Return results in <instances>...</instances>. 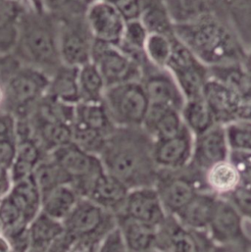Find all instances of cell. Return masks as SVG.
Instances as JSON below:
<instances>
[{
	"label": "cell",
	"mask_w": 251,
	"mask_h": 252,
	"mask_svg": "<svg viewBox=\"0 0 251 252\" xmlns=\"http://www.w3.org/2000/svg\"><path fill=\"white\" fill-rule=\"evenodd\" d=\"M204 98L217 123L228 125L245 117L247 101L244 94L237 88L210 74L204 90Z\"/></svg>",
	"instance_id": "14"
},
{
	"label": "cell",
	"mask_w": 251,
	"mask_h": 252,
	"mask_svg": "<svg viewBox=\"0 0 251 252\" xmlns=\"http://www.w3.org/2000/svg\"><path fill=\"white\" fill-rule=\"evenodd\" d=\"M0 252H14L9 241L3 236H0Z\"/></svg>",
	"instance_id": "55"
},
{
	"label": "cell",
	"mask_w": 251,
	"mask_h": 252,
	"mask_svg": "<svg viewBox=\"0 0 251 252\" xmlns=\"http://www.w3.org/2000/svg\"><path fill=\"white\" fill-rule=\"evenodd\" d=\"M112 3L116 5L126 22L139 20L142 0H117Z\"/></svg>",
	"instance_id": "48"
},
{
	"label": "cell",
	"mask_w": 251,
	"mask_h": 252,
	"mask_svg": "<svg viewBox=\"0 0 251 252\" xmlns=\"http://www.w3.org/2000/svg\"><path fill=\"white\" fill-rule=\"evenodd\" d=\"M205 183L209 191L226 198L243 184V179L237 166L228 159L205 172Z\"/></svg>",
	"instance_id": "28"
},
{
	"label": "cell",
	"mask_w": 251,
	"mask_h": 252,
	"mask_svg": "<svg viewBox=\"0 0 251 252\" xmlns=\"http://www.w3.org/2000/svg\"><path fill=\"white\" fill-rule=\"evenodd\" d=\"M81 194L70 184L57 187L42 197L41 210L59 221H64L81 199Z\"/></svg>",
	"instance_id": "31"
},
{
	"label": "cell",
	"mask_w": 251,
	"mask_h": 252,
	"mask_svg": "<svg viewBox=\"0 0 251 252\" xmlns=\"http://www.w3.org/2000/svg\"><path fill=\"white\" fill-rule=\"evenodd\" d=\"M97 244L88 242H75L69 252H95Z\"/></svg>",
	"instance_id": "54"
},
{
	"label": "cell",
	"mask_w": 251,
	"mask_h": 252,
	"mask_svg": "<svg viewBox=\"0 0 251 252\" xmlns=\"http://www.w3.org/2000/svg\"><path fill=\"white\" fill-rule=\"evenodd\" d=\"M49 77L43 72L21 65L3 85V109L17 119L28 118L46 94Z\"/></svg>",
	"instance_id": "4"
},
{
	"label": "cell",
	"mask_w": 251,
	"mask_h": 252,
	"mask_svg": "<svg viewBox=\"0 0 251 252\" xmlns=\"http://www.w3.org/2000/svg\"><path fill=\"white\" fill-rule=\"evenodd\" d=\"M216 246L207 230H193L183 226L168 215L158 226L157 251L165 252H209Z\"/></svg>",
	"instance_id": "12"
},
{
	"label": "cell",
	"mask_w": 251,
	"mask_h": 252,
	"mask_svg": "<svg viewBox=\"0 0 251 252\" xmlns=\"http://www.w3.org/2000/svg\"><path fill=\"white\" fill-rule=\"evenodd\" d=\"M142 60L134 59L117 45L94 41L92 62L99 70L107 88L139 81Z\"/></svg>",
	"instance_id": "11"
},
{
	"label": "cell",
	"mask_w": 251,
	"mask_h": 252,
	"mask_svg": "<svg viewBox=\"0 0 251 252\" xmlns=\"http://www.w3.org/2000/svg\"><path fill=\"white\" fill-rule=\"evenodd\" d=\"M63 170L81 196H86L95 178L104 170L99 156L87 152L73 141L48 154Z\"/></svg>",
	"instance_id": "10"
},
{
	"label": "cell",
	"mask_w": 251,
	"mask_h": 252,
	"mask_svg": "<svg viewBox=\"0 0 251 252\" xmlns=\"http://www.w3.org/2000/svg\"><path fill=\"white\" fill-rule=\"evenodd\" d=\"M87 20L95 40L119 45L125 29L126 21L114 3L96 0L89 4Z\"/></svg>",
	"instance_id": "17"
},
{
	"label": "cell",
	"mask_w": 251,
	"mask_h": 252,
	"mask_svg": "<svg viewBox=\"0 0 251 252\" xmlns=\"http://www.w3.org/2000/svg\"><path fill=\"white\" fill-rule=\"evenodd\" d=\"M161 252V251H157V250H153V251H149V252Z\"/></svg>",
	"instance_id": "59"
},
{
	"label": "cell",
	"mask_w": 251,
	"mask_h": 252,
	"mask_svg": "<svg viewBox=\"0 0 251 252\" xmlns=\"http://www.w3.org/2000/svg\"><path fill=\"white\" fill-rule=\"evenodd\" d=\"M175 34L208 68L245 64L248 47L232 24L210 12L188 24L175 25Z\"/></svg>",
	"instance_id": "2"
},
{
	"label": "cell",
	"mask_w": 251,
	"mask_h": 252,
	"mask_svg": "<svg viewBox=\"0 0 251 252\" xmlns=\"http://www.w3.org/2000/svg\"><path fill=\"white\" fill-rule=\"evenodd\" d=\"M230 159L239 169L243 184L251 188V152L231 150Z\"/></svg>",
	"instance_id": "47"
},
{
	"label": "cell",
	"mask_w": 251,
	"mask_h": 252,
	"mask_svg": "<svg viewBox=\"0 0 251 252\" xmlns=\"http://www.w3.org/2000/svg\"><path fill=\"white\" fill-rule=\"evenodd\" d=\"M95 252H128L123 235L117 226L99 241Z\"/></svg>",
	"instance_id": "46"
},
{
	"label": "cell",
	"mask_w": 251,
	"mask_h": 252,
	"mask_svg": "<svg viewBox=\"0 0 251 252\" xmlns=\"http://www.w3.org/2000/svg\"><path fill=\"white\" fill-rule=\"evenodd\" d=\"M212 10L229 21L248 49L251 45V0H210Z\"/></svg>",
	"instance_id": "25"
},
{
	"label": "cell",
	"mask_w": 251,
	"mask_h": 252,
	"mask_svg": "<svg viewBox=\"0 0 251 252\" xmlns=\"http://www.w3.org/2000/svg\"><path fill=\"white\" fill-rule=\"evenodd\" d=\"M218 196L209 190L198 192L175 216L185 227L207 230L212 220Z\"/></svg>",
	"instance_id": "22"
},
{
	"label": "cell",
	"mask_w": 251,
	"mask_h": 252,
	"mask_svg": "<svg viewBox=\"0 0 251 252\" xmlns=\"http://www.w3.org/2000/svg\"><path fill=\"white\" fill-rule=\"evenodd\" d=\"M109 1H111V2H115V1H117V0H109Z\"/></svg>",
	"instance_id": "61"
},
{
	"label": "cell",
	"mask_w": 251,
	"mask_h": 252,
	"mask_svg": "<svg viewBox=\"0 0 251 252\" xmlns=\"http://www.w3.org/2000/svg\"><path fill=\"white\" fill-rule=\"evenodd\" d=\"M154 187L169 215L177 214L198 192L208 190L205 172L190 164L179 169H159Z\"/></svg>",
	"instance_id": "5"
},
{
	"label": "cell",
	"mask_w": 251,
	"mask_h": 252,
	"mask_svg": "<svg viewBox=\"0 0 251 252\" xmlns=\"http://www.w3.org/2000/svg\"><path fill=\"white\" fill-rule=\"evenodd\" d=\"M193 133L186 126L175 136L155 140L153 155L159 169H179L188 166L192 157Z\"/></svg>",
	"instance_id": "19"
},
{
	"label": "cell",
	"mask_w": 251,
	"mask_h": 252,
	"mask_svg": "<svg viewBox=\"0 0 251 252\" xmlns=\"http://www.w3.org/2000/svg\"><path fill=\"white\" fill-rule=\"evenodd\" d=\"M231 150L251 152V121L238 120L226 125Z\"/></svg>",
	"instance_id": "43"
},
{
	"label": "cell",
	"mask_w": 251,
	"mask_h": 252,
	"mask_svg": "<svg viewBox=\"0 0 251 252\" xmlns=\"http://www.w3.org/2000/svg\"><path fill=\"white\" fill-rule=\"evenodd\" d=\"M246 220L251 221V188L242 184L234 192L226 197Z\"/></svg>",
	"instance_id": "45"
},
{
	"label": "cell",
	"mask_w": 251,
	"mask_h": 252,
	"mask_svg": "<svg viewBox=\"0 0 251 252\" xmlns=\"http://www.w3.org/2000/svg\"><path fill=\"white\" fill-rule=\"evenodd\" d=\"M116 222L128 252H146L156 250L158 241L157 226L134 220L124 214L117 215Z\"/></svg>",
	"instance_id": "23"
},
{
	"label": "cell",
	"mask_w": 251,
	"mask_h": 252,
	"mask_svg": "<svg viewBox=\"0 0 251 252\" xmlns=\"http://www.w3.org/2000/svg\"><path fill=\"white\" fill-rule=\"evenodd\" d=\"M34 138L49 154L56 148L73 141V125L28 117Z\"/></svg>",
	"instance_id": "29"
},
{
	"label": "cell",
	"mask_w": 251,
	"mask_h": 252,
	"mask_svg": "<svg viewBox=\"0 0 251 252\" xmlns=\"http://www.w3.org/2000/svg\"><path fill=\"white\" fill-rule=\"evenodd\" d=\"M47 155L33 135L17 137L16 156L10 168L13 183L31 176L36 166Z\"/></svg>",
	"instance_id": "24"
},
{
	"label": "cell",
	"mask_w": 251,
	"mask_h": 252,
	"mask_svg": "<svg viewBox=\"0 0 251 252\" xmlns=\"http://www.w3.org/2000/svg\"><path fill=\"white\" fill-rule=\"evenodd\" d=\"M120 214L157 227L169 215L164 208L155 187H142L129 189L124 209Z\"/></svg>",
	"instance_id": "18"
},
{
	"label": "cell",
	"mask_w": 251,
	"mask_h": 252,
	"mask_svg": "<svg viewBox=\"0 0 251 252\" xmlns=\"http://www.w3.org/2000/svg\"><path fill=\"white\" fill-rule=\"evenodd\" d=\"M85 1H86V0H85ZM86 2H87V1H86ZM87 3H88V2H87ZM88 4H89V3H88Z\"/></svg>",
	"instance_id": "62"
},
{
	"label": "cell",
	"mask_w": 251,
	"mask_h": 252,
	"mask_svg": "<svg viewBox=\"0 0 251 252\" xmlns=\"http://www.w3.org/2000/svg\"><path fill=\"white\" fill-rule=\"evenodd\" d=\"M28 230L31 248L49 247L66 234L63 222L52 218L42 210L31 220Z\"/></svg>",
	"instance_id": "32"
},
{
	"label": "cell",
	"mask_w": 251,
	"mask_h": 252,
	"mask_svg": "<svg viewBox=\"0 0 251 252\" xmlns=\"http://www.w3.org/2000/svg\"><path fill=\"white\" fill-rule=\"evenodd\" d=\"M245 221L244 216L228 199L218 197L207 231L216 245H242L251 249V239Z\"/></svg>",
	"instance_id": "15"
},
{
	"label": "cell",
	"mask_w": 251,
	"mask_h": 252,
	"mask_svg": "<svg viewBox=\"0 0 251 252\" xmlns=\"http://www.w3.org/2000/svg\"><path fill=\"white\" fill-rule=\"evenodd\" d=\"M16 127L17 118L4 109L0 110V140L17 139Z\"/></svg>",
	"instance_id": "49"
},
{
	"label": "cell",
	"mask_w": 251,
	"mask_h": 252,
	"mask_svg": "<svg viewBox=\"0 0 251 252\" xmlns=\"http://www.w3.org/2000/svg\"><path fill=\"white\" fill-rule=\"evenodd\" d=\"M0 221L3 225V233L22 226H29L9 195L0 200Z\"/></svg>",
	"instance_id": "44"
},
{
	"label": "cell",
	"mask_w": 251,
	"mask_h": 252,
	"mask_svg": "<svg viewBox=\"0 0 251 252\" xmlns=\"http://www.w3.org/2000/svg\"><path fill=\"white\" fill-rule=\"evenodd\" d=\"M149 32L140 20L126 22L124 32L118 45L124 52L134 59L141 61L144 55V45Z\"/></svg>",
	"instance_id": "39"
},
{
	"label": "cell",
	"mask_w": 251,
	"mask_h": 252,
	"mask_svg": "<svg viewBox=\"0 0 251 252\" xmlns=\"http://www.w3.org/2000/svg\"><path fill=\"white\" fill-rule=\"evenodd\" d=\"M12 54L21 64L37 69L50 78L63 65L58 19L27 4Z\"/></svg>",
	"instance_id": "3"
},
{
	"label": "cell",
	"mask_w": 251,
	"mask_h": 252,
	"mask_svg": "<svg viewBox=\"0 0 251 252\" xmlns=\"http://www.w3.org/2000/svg\"><path fill=\"white\" fill-rule=\"evenodd\" d=\"M31 6L60 19L68 15L86 12L89 4L85 0H34Z\"/></svg>",
	"instance_id": "42"
},
{
	"label": "cell",
	"mask_w": 251,
	"mask_h": 252,
	"mask_svg": "<svg viewBox=\"0 0 251 252\" xmlns=\"http://www.w3.org/2000/svg\"><path fill=\"white\" fill-rule=\"evenodd\" d=\"M46 94L71 105L80 103L79 67L65 64L59 67L49 78Z\"/></svg>",
	"instance_id": "27"
},
{
	"label": "cell",
	"mask_w": 251,
	"mask_h": 252,
	"mask_svg": "<svg viewBox=\"0 0 251 252\" xmlns=\"http://www.w3.org/2000/svg\"><path fill=\"white\" fill-rule=\"evenodd\" d=\"M139 20L149 33H175V25L163 0H142Z\"/></svg>",
	"instance_id": "34"
},
{
	"label": "cell",
	"mask_w": 251,
	"mask_h": 252,
	"mask_svg": "<svg viewBox=\"0 0 251 252\" xmlns=\"http://www.w3.org/2000/svg\"><path fill=\"white\" fill-rule=\"evenodd\" d=\"M75 122L107 136L116 127L103 101L78 103L75 108Z\"/></svg>",
	"instance_id": "33"
},
{
	"label": "cell",
	"mask_w": 251,
	"mask_h": 252,
	"mask_svg": "<svg viewBox=\"0 0 251 252\" xmlns=\"http://www.w3.org/2000/svg\"><path fill=\"white\" fill-rule=\"evenodd\" d=\"M76 241L65 234L61 239L49 247L31 248L27 252H69Z\"/></svg>",
	"instance_id": "51"
},
{
	"label": "cell",
	"mask_w": 251,
	"mask_h": 252,
	"mask_svg": "<svg viewBox=\"0 0 251 252\" xmlns=\"http://www.w3.org/2000/svg\"><path fill=\"white\" fill-rule=\"evenodd\" d=\"M174 25L188 24L212 12L210 0H163Z\"/></svg>",
	"instance_id": "37"
},
{
	"label": "cell",
	"mask_w": 251,
	"mask_h": 252,
	"mask_svg": "<svg viewBox=\"0 0 251 252\" xmlns=\"http://www.w3.org/2000/svg\"><path fill=\"white\" fill-rule=\"evenodd\" d=\"M9 196L28 224L41 211L42 195L32 175L14 183Z\"/></svg>",
	"instance_id": "30"
},
{
	"label": "cell",
	"mask_w": 251,
	"mask_h": 252,
	"mask_svg": "<svg viewBox=\"0 0 251 252\" xmlns=\"http://www.w3.org/2000/svg\"><path fill=\"white\" fill-rule=\"evenodd\" d=\"M154 139L142 126H116L99 154L104 170L129 189L154 187L159 168Z\"/></svg>",
	"instance_id": "1"
},
{
	"label": "cell",
	"mask_w": 251,
	"mask_h": 252,
	"mask_svg": "<svg viewBox=\"0 0 251 252\" xmlns=\"http://www.w3.org/2000/svg\"><path fill=\"white\" fill-rule=\"evenodd\" d=\"M209 252H251V249L242 245H216Z\"/></svg>",
	"instance_id": "53"
},
{
	"label": "cell",
	"mask_w": 251,
	"mask_h": 252,
	"mask_svg": "<svg viewBox=\"0 0 251 252\" xmlns=\"http://www.w3.org/2000/svg\"><path fill=\"white\" fill-rule=\"evenodd\" d=\"M26 6V3L0 0V54L13 53Z\"/></svg>",
	"instance_id": "26"
},
{
	"label": "cell",
	"mask_w": 251,
	"mask_h": 252,
	"mask_svg": "<svg viewBox=\"0 0 251 252\" xmlns=\"http://www.w3.org/2000/svg\"><path fill=\"white\" fill-rule=\"evenodd\" d=\"M33 1H34V0H29V2H30V5H32Z\"/></svg>",
	"instance_id": "60"
},
{
	"label": "cell",
	"mask_w": 251,
	"mask_h": 252,
	"mask_svg": "<svg viewBox=\"0 0 251 252\" xmlns=\"http://www.w3.org/2000/svg\"><path fill=\"white\" fill-rule=\"evenodd\" d=\"M181 114L185 125L193 135L200 134L217 124L214 113L204 97L186 100Z\"/></svg>",
	"instance_id": "35"
},
{
	"label": "cell",
	"mask_w": 251,
	"mask_h": 252,
	"mask_svg": "<svg viewBox=\"0 0 251 252\" xmlns=\"http://www.w3.org/2000/svg\"><path fill=\"white\" fill-rule=\"evenodd\" d=\"M63 224L66 234L76 242L94 244L117 226L116 215L83 196Z\"/></svg>",
	"instance_id": "7"
},
{
	"label": "cell",
	"mask_w": 251,
	"mask_h": 252,
	"mask_svg": "<svg viewBox=\"0 0 251 252\" xmlns=\"http://www.w3.org/2000/svg\"><path fill=\"white\" fill-rule=\"evenodd\" d=\"M103 103L116 126H142L150 105L139 81L107 88Z\"/></svg>",
	"instance_id": "6"
},
{
	"label": "cell",
	"mask_w": 251,
	"mask_h": 252,
	"mask_svg": "<svg viewBox=\"0 0 251 252\" xmlns=\"http://www.w3.org/2000/svg\"><path fill=\"white\" fill-rule=\"evenodd\" d=\"M12 1H16V2H21V3H26V4H30L29 0H12Z\"/></svg>",
	"instance_id": "57"
},
{
	"label": "cell",
	"mask_w": 251,
	"mask_h": 252,
	"mask_svg": "<svg viewBox=\"0 0 251 252\" xmlns=\"http://www.w3.org/2000/svg\"><path fill=\"white\" fill-rule=\"evenodd\" d=\"M167 68L178 83L186 100L204 97L209 68L204 65L176 34Z\"/></svg>",
	"instance_id": "8"
},
{
	"label": "cell",
	"mask_w": 251,
	"mask_h": 252,
	"mask_svg": "<svg viewBox=\"0 0 251 252\" xmlns=\"http://www.w3.org/2000/svg\"><path fill=\"white\" fill-rule=\"evenodd\" d=\"M17 150V139L0 140V165L3 169L9 170L15 160Z\"/></svg>",
	"instance_id": "50"
},
{
	"label": "cell",
	"mask_w": 251,
	"mask_h": 252,
	"mask_svg": "<svg viewBox=\"0 0 251 252\" xmlns=\"http://www.w3.org/2000/svg\"><path fill=\"white\" fill-rule=\"evenodd\" d=\"M107 137V135L77 122L73 124V142L92 154L99 156Z\"/></svg>",
	"instance_id": "41"
},
{
	"label": "cell",
	"mask_w": 251,
	"mask_h": 252,
	"mask_svg": "<svg viewBox=\"0 0 251 252\" xmlns=\"http://www.w3.org/2000/svg\"><path fill=\"white\" fill-rule=\"evenodd\" d=\"M185 126L181 111L161 104L150 103L142 127L155 140L177 135Z\"/></svg>",
	"instance_id": "21"
},
{
	"label": "cell",
	"mask_w": 251,
	"mask_h": 252,
	"mask_svg": "<svg viewBox=\"0 0 251 252\" xmlns=\"http://www.w3.org/2000/svg\"><path fill=\"white\" fill-rule=\"evenodd\" d=\"M3 105H4V88L0 84V110L3 109Z\"/></svg>",
	"instance_id": "56"
},
{
	"label": "cell",
	"mask_w": 251,
	"mask_h": 252,
	"mask_svg": "<svg viewBox=\"0 0 251 252\" xmlns=\"http://www.w3.org/2000/svg\"><path fill=\"white\" fill-rule=\"evenodd\" d=\"M226 125L217 123L206 131L194 135L193 150L190 165L206 172L212 166L230 159Z\"/></svg>",
	"instance_id": "16"
},
{
	"label": "cell",
	"mask_w": 251,
	"mask_h": 252,
	"mask_svg": "<svg viewBox=\"0 0 251 252\" xmlns=\"http://www.w3.org/2000/svg\"><path fill=\"white\" fill-rule=\"evenodd\" d=\"M1 235H3V225H2V223L0 221V236Z\"/></svg>",
	"instance_id": "58"
},
{
	"label": "cell",
	"mask_w": 251,
	"mask_h": 252,
	"mask_svg": "<svg viewBox=\"0 0 251 252\" xmlns=\"http://www.w3.org/2000/svg\"><path fill=\"white\" fill-rule=\"evenodd\" d=\"M79 89L81 102L103 101L107 86L99 70L93 62L79 67Z\"/></svg>",
	"instance_id": "36"
},
{
	"label": "cell",
	"mask_w": 251,
	"mask_h": 252,
	"mask_svg": "<svg viewBox=\"0 0 251 252\" xmlns=\"http://www.w3.org/2000/svg\"><path fill=\"white\" fill-rule=\"evenodd\" d=\"M175 34V33H174ZM173 35L161 33H149L144 45V55L146 59L159 68H167L170 60L173 42Z\"/></svg>",
	"instance_id": "40"
},
{
	"label": "cell",
	"mask_w": 251,
	"mask_h": 252,
	"mask_svg": "<svg viewBox=\"0 0 251 252\" xmlns=\"http://www.w3.org/2000/svg\"><path fill=\"white\" fill-rule=\"evenodd\" d=\"M59 21V42L62 62L82 67L92 62L95 38L87 20V11L65 16Z\"/></svg>",
	"instance_id": "9"
},
{
	"label": "cell",
	"mask_w": 251,
	"mask_h": 252,
	"mask_svg": "<svg viewBox=\"0 0 251 252\" xmlns=\"http://www.w3.org/2000/svg\"><path fill=\"white\" fill-rule=\"evenodd\" d=\"M13 180L10 175L9 170L0 171V200L4 199L6 196L9 195L12 187H13Z\"/></svg>",
	"instance_id": "52"
},
{
	"label": "cell",
	"mask_w": 251,
	"mask_h": 252,
	"mask_svg": "<svg viewBox=\"0 0 251 252\" xmlns=\"http://www.w3.org/2000/svg\"><path fill=\"white\" fill-rule=\"evenodd\" d=\"M141 83L150 103L166 105L182 111L186 99L173 75L166 68H159L146 57L141 62Z\"/></svg>",
	"instance_id": "13"
},
{
	"label": "cell",
	"mask_w": 251,
	"mask_h": 252,
	"mask_svg": "<svg viewBox=\"0 0 251 252\" xmlns=\"http://www.w3.org/2000/svg\"><path fill=\"white\" fill-rule=\"evenodd\" d=\"M42 197L59 186L70 184V181L59 165L47 155L34 169L32 174Z\"/></svg>",
	"instance_id": "38"
},
{
	"label": "cell",
	"mask_w": 251,
	"mask_h": 252,
	"mask_svg": "<svg viewBox=\"0 0 251 252\" xmlns=\"http://www.w3.org/2000/svg\"><path fill=\"white\" fill-rule=\"evenodd\" d=\"M129 189L106 171L99 174L92 184L86 196L114 215L120 214L125 206Z\"/></svg>",
	"instance_id": "20"
}]
</instances>
